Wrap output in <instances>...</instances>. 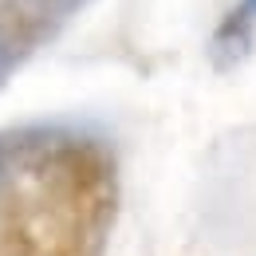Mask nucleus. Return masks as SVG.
<instances>
[{"instance_id": "f257e3e1", "label": "nucleus", "mask_w": 256, "mask_h": 256, "mask_svg": "<svg viewBox=\"0 0 256 256\" xmlns=\"http://www.w3.org/2000/svg\"><path fill=\"white\" fill-rule=\"evenodd\" d=\"M252 40H256V20L236 4L228 16H224L221 24H217V32L209 40V56H213V67H236L240 60H248V52H252Z\"/></svg>"}, {"instance_id": "f03ea898", "label": "nucleus", "mask_w": 256, "mask_h": 256, "mask_svg": "<svg viewBox=\"0 0 256 256\" xmlns=\"http://www.w3.org/2000/svg\"><path fill=\"white\" fill-rule=\"evenodd\" d=\"M240 8H244V12H248V16L256 20V0H240Z\"/></svg>"}, {"instance_id": "7ed1b4c3", "label": "nucleus", "mask_w": 256, "mask_h": 256, "mask_svg": "<svg viewBox=\"0 0 256 256\" xmlns=\"http://www.w3.org/2000/svg\"><path fill=\"white\" fill-rule=\"evenodd\" d=\"M0 186H4V150H0Z\"/></svg>"}, {"instance_id": "20e7f679", "label": "nucleus", "mask_w": 256, "mask_h": 256, "mask_svg": "<svg viewBox=\"0 0 256 256\" xmlns=\"http://www.w3.org/2000/svg\"><path fill=\"white\" fill-rule=\"evenodd\" d=\"M40 4H64V0H40Z\"/></svg>"}]
</instances>
